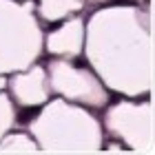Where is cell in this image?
Returning <instances> with one entry per match:
<instances>
[{"label":"cell","instance_id":"1","mask_svg":"<svg viewBox=\"0 0 155 155\" xmlns=\"http://www.w3.org/2000/svg\"><path fill=\"white\" fill-rule=\"evenodd\" d=\"M82 55L111 93L122 97L153 95V5L111 2L95 7L84 20Z\"/></svg>","mask_w":155,"mask_h":155},{"label":"cell","instance_id":"2","mask_svg":"<svg viewBox=\"0 0 155 155\" xmlns=\"http://www.w3.org/2000/svg\"><path fill=\"white\" fill-rule=\"evenodd\" d=\"M40 153L51 155H91L104 146L102 122L91 109L51 95L27 122Z\"/></svg>","mask_w":155,"mask_h":155},{"label":"cell","instance_id":"3","mask_svg":"<svg viewBox=\"0 0 155 155\" xmlns=\"http://www.w3.org/2000/svg\"><path fill=\"white\" fill-rule=\"evenodd\" d=\"M45 53V29L33 0H0V75L36 64Z\"/></svg>","mask_w":155,"mask_h":155},{"label":"cell","instance_id":"4","mask_svg":"<svg viewBox=\"0 0 155 155\" xmlns=\"http://www.w3.org/2000/svg\"><path fill=\"white\" fill-rule=\"evenodd\" d=\"M102 129L129 153H155V107L153 95L122 97L104 107Z\"/></svg>","mask_w":155,"mask_h":155},{"label":"cell","instance_id":"5","mask_svg":"<svg viewBox=\"0 0 155 155\" xmlns=\"http://www.w3.org/2000/svg\"><path fill=\"white\" fill-rule=\"evenodd\" d=\"M45 69L51 95L82 104L91 111H100L111 102V91L91 67H80L75 64V60L49 58Z\"/></svg>","mask_w":155,"mask_h":155},{"label":"cell","instance_id":"6","mask_svg":"<svg viewBox=\"0 0 155 155\" xmlns=\"http://www.w3.org/2000/svg\"><path fill=\"white\" fill-rule=\"evenodd\" d=\"M5 91L9 93L16 107L22 109H38L42 107L49 97H51V89H49L47 80V69L36 62V64L16 71L7 75V87Z\"/></svg>","mask_w":155,"mask_h":155},{"label":"cell","instance_id":"7","mask_svg":"<svg viewBox=\"0 0 155 155\" xmlns=\"http://www.w3.org/2000/svg\"><path fill=\"white\" fill-rule=\"evenodd\" d=\"M84 51V18L80 13L64 18L45 33V53L49 58L78 60Z\"/></svg>","mask_w":155,"mask_h":155},{"label":"cell","instance_id":"8","mask_svg":"<svg viewBox=\"0 0 155 155\" xmlns=\"http://www.w3.org/2000/svg\"><path fill=\"white\" fill-rule=\"evenodd\" d=\"M87 0H36V16L42 25H58L69 16L82 13Z\"/></svg>","mask_w":155,"mask_h":155},{"label":"cell","instance_id":"9","mask_svg":"<svg viewBox=\"0 0 155 155\" xmlns=\"http://www.w3.org/2000/svg\"><path fill=\"white\" fill-rule=\"evenodd\" d=\"M5 153L33 155V153H40V149L29 131H9L0 140V155H5Z\"/></svg>","mask_w":155,"mask_h":155},{"label":"cell","instance_id":"10","mask_svg":"<svg viewBox=\"0 0 155 155\" xmlns=\"http://www.w3.org/2000/svg\"><path fill=\"white\" fill-rule=\"evenodd\" d=\"M16 115H18V107L13 104L5 89H0V140L5 137V133H9L16 124Z\"/></svg>","mask_w":155,"mask_h":155},{"label":"cell","instance_id":"11","mask_svg":"<svg viewBox=\"0 0 155 155\" xmlns=\"http://www.w3.org/2000/svg\"><path fill=\"white\" fill-rule=\"evenodd\" d=\"M100 153H129V151H126L120 142L117 144L113 142V144H109V149H100Z\"/></svg>","mask_w":155,"mask_h":155},{"label":"cell","instance_id":"12","mask_svg":"<svg viewBox=\"0 0 155 155\" xmlns=\"http://www.w3.org/2000/svg\"><path fill=\"white\" fill-rule=\"evenodd\" d=\"M111 2H120V0H87V5H93V7H102V5H111Z\"/></svg>","mask_w":155,"mask_h":155},{"label":"cell","instance_id":"13","mask_svg":"<svg viewBox=\"0 0 155 155\" xmlns=\"http://www.w3.org/2000/svg\"><path fill=\"white\" fill-rule=\"evenodd\" d=\"M7 87V75H0V89Z\"/></svg>","mask_w":155,"mask_h":155},{"label":"cell","instance_id":"14","mask_svg":"<svg viewBox=\"0 0 155 155\" xmlns=\"http://www.w3.org/2000/svg\"><path fill=\"white\" fill-rule=\"evenodd\" d=\"M144 2H149V5H153V0H144Z\"/></svg>","mask_w":155,"mask_h":155}]
</instances>
